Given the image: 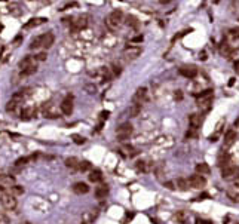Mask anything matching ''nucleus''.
<instances>
[{
	"label": "nucleus",
	"mask_w": 239,
	"mask_h": 224,
	"mask_svg": "<svg viewBox=\"0 0 239 224\" xmlns=\"http://www.w3.org/2000/svg\"><path fill=\"white\" fill-rule=\"evenodd\" d=\"M122 21H123V12L120 9H114L110 15L107 17V19H106V22H107V25L110 28H118Z\"/></svg>",
	"instance_id": "nucleus-1"
},
{
	"label": "nucleus",
	"mask_w": 239,
	"mask_h": 224,
	"mask_svg": "<svg viewBox=\"0 0 239 224\" xmlns=\"http://www.w3.org/2000/svg\"><path fill=\"white\" fill-rule=\"evenodd\" d=\"M116 135H118V140H119V141L128 140L129 137L132 135V125L131 123L120 125L119 128H118V131H116Z\"/></svg>",
	"instance_id": "nucleus-2"
},
{
	"label": "nucleus",
	"mask_w": 239,
	"mask_h": 224,
	"mask_svg": "<svg viewBox=\"0 0 239 224\" xmlns=\"http://www.w3.org/2000/svg\"><path fill=\"white\" fill-rule=\"evenodd\" d=\"M0 203L3 205V208H6V209H14V208L17 206V199H15L14 194L5 191V193H2V196H0Z\"/></svg>",
	"instance_id": "nucleus-3"
},
{
	"label": "nucleus",
	"mask_w": 239,
	"mask_h": 224,
	"mask_svg": "<svg viewBox=\"0 0 239 224\" xmlns=\"http://www.w3.org/2000/svg\"><path fill=\"white\" fill-rule=\"evenodd\" d=\"M187 183L190 187H193V189H202V187H205V184H206V180H205L202 175H192L190 178L187 180Z\"/></svg>",
	"instance_id": "nucleus-4"
},
{
	"label": "nucleus",
	"mask_w": 239,
	"mask_h": 224,
	"mask_svg": "<svg viewBox=\"0 0 239 224\" xmlns=\"http://www.w3.org/2000/svg\"><path fill=\"white\" fill-rule=\"evenodd\" d=\"M70 24H71L70 30H71L73 33H77V31H80L82 28L86 27V24H88V17H79V18H76V21H71Z\"/></svg>",
	"instance_id": "nucleus-5"
},
{
	"label": "nucleus",
	"mask_w": 239,
	"mask_h": 224,
	"mask_svg": "<svg viewBox=\"0 0 239 224\" xmlns=\"http://www.w3.org/2000/svg\"><path fill=\"white\" fill-rule=\"evenodd\" d=\"M18 67H19L21 71H24V70H28V68H31V67H37V61H36L34 57H26L24 59L19 61Z\"/></svg>",
	"instance_id": "nucleus-6"
},
{
	"label": "nucleus",
	"mask_w": 239,
	"mask_h": 224,
	"mask_svg": "<svg viewBox=\"0 0 239 224\" xmlns=\"http://www.w3.org/2000/svg\"><path fill=\"white\" fill-rule=\"evenodd\" d=\"M60 108L66 116H70L73 113V100H71V97H68V98H66V100L62 101Z\"/></svg>",
	"instance_id": "nucleus-7"
},
{
	"label": "nucleus",
	"mask_w": 239,
	"mask_h": 224,
	"mask_svg": "<svg viewBox=\"0 0 239 224\" xmlns=\"http://www.w3.org/2000/svg\"><path fill=\"white\" fill-rule=\"evenodd\" d=\"M137 169L141 172H150L154 169V163L150 160H138L137 162Z\"/></svg>",
	"instance_id": "nucleus-8"
},
{
	"label": "nucleus",
	"mask_w": 239,
	"mask_h": 224,
	"mask_svg": "<svg viewBox=\"0 0 239 224\" xmlns=\"http://www.w3.org/2000/svg\"><path fill=\"white\" fill-rule=\"evenodd\" d=\"M145 100H147V89H145V88L137 89L135 95H134V102H135V104H141V102H144Z\"/></svg>",
	"instance_id": "nucleus-9"
},
{
	"label": "nucleus",
	"mask_w": 239,
	"mask_h": 224,
	"mask_svg": "<svg viewBox=\"0 0 239 224\" xmlns=\"http://www.w3.org/2000/svg\"><path fill=\"white\" fill-rule=\"evenodd\" d=\"M178 73L181 76H184V77H187V79H193L197 74V70L195 67H181Z\"/></svg>",
	"instance_id": "nucleus-10"
},
{
	"label": "nucleus",
	"mask_w": 239,
	"mask_h": 224,
	"mask_svg": "<svg viewBox=\"0 0 239 224\" xmlns=\"http://www.w3.org/2000/svg\"><path fill=\"white\" fill-rule=\"evenodd\" d=\"M141 54V48H132V46H129V48H126L125 49V52H123V55L126 57V58H131V59H134V58H137L138 55Z\"/></svg>",
	"instance_id": "nucleus-11"
},
{
	"label": "nucleus",
	"mask_w": 239,
	"mask_h": 224,
	"mask_svg": "<svg viewBox=\"0 0 239 224\" xmlns=\"http://www.w3.org/2000/svg\"><path fill=\"white\" fill-rule=\"evenodd\" d=\"M73 191L76 194H86L89 191V186L86 183H76L73 186Z\"/></svg>",
	"instance_id": "nucleus-12"
},
{
	"label": "nucleus",
	"mask_w": 239,
	"mask_h": 224,
	"mask_svg": "<svg viewBox=\"0 0 239 224\" xmlns=\"http://www.w3.org/2000/svg\"><path fill=\"white\" fill-rule=\"evenodd\" d=\"M34 114H36V110L33 107H26L21 111V116L19 117H21V120H26L27 122V120H31Z\"/></svg>",
	"instance_id": "nucleus-13"
},
{
	"label": "nucleus",
	"mask_w": 239,
	"mask_h": 224,
	"mask_svg": "<svg viewBox=\"0 0 239 224\" xmlns=\"http://www.w3.org/2000/svg\"><path fill=\"white\" fill-rule=\"evenodd\" d=\"M42 36H43L42 48H45V49H49L52 45H54V40H55L54 34H52V33H45V34H42Z\"/></svg>",
	"instance_id": "nucleus-14"
},
{
	"label": "nucleus",
	"mask_w": 239,
	"mask_h": 224,
	"mask_svg": "<svg viewBox=\"0 0 239 224\" xmlns=\"http://www.w3.org/2000/svg\"><path fill=\"white\" fill-rule=\"evenodd\" d=\"M235 175H236V168L235 166H224L221 169V177L226 178V180H229V178L235 177Z\"/></svg>",
	"instance_id": "nucleus-15"
},
{
	"label": "nucleus",
	"mask_w": 239,
	"mask_h": 224,
	"mask_svg": "<svg viewBox=\"0 0 239 224\" xmlns=\"http://www.w3.org/2000/svg\"><path fill=\"white\" fill-rule=\"evenodd\" d=\"M46 21H48L46 18H31L28 22L24 24V28H33V27H37V25H42Z\"/></svg>",
	"instance_id": "nucleus-16"
},
{
	"label": "nucleus",
	"mask_w": 239,
	"mask_h": 224,
	"mask_svg": "<svg viewBox=\"0 0 239 224\" xmlns=\"http://www.w3.org/2000/svg\"><path fill=\"white\" fill-rule=\"evenodd\" d=\"M189 123L192 126V129H197L201 126V123H202V119H201L199 114H190L189 116Z\"/></svg>",
	"instance_id": "nucleus-17"
},
{
	"label": "nucleus",
	"mask_w": 239,
	"mask_h": 224,
	"mask_svg": "<svg viewBox=\"0 0 239 224\" xmlns=\"http://www.w3.org/2000/svg\"><path fill=\"white\" fill-rule=\"evenodd\" d=\"M107 193H109V187L107 186H100V187L95 189V198L97 199H104L107 196Z\"/></svg>",
	"instance_id": "nucleus-18"
},
{
	"label": "nucleus",
	"mask_w": 239,
	"mask_h": 224,
	"mask_svg": "<svg viewBox=\"0 0 239 224\" xmlns=\"http://www.w3.org/2000/svg\"><path fill=\"white\" fill-rule=\"evenodd\" d=\"M235 140H236V132H235V131H229V132L224 135V146H226V147L232 146V144L235 142Z\"/></svg>",
	"instance_id": "nucleus-19"
},
{
	"label": "nucleus",
	"mask_w": 239,
	"mask_h": 224,
	"mask_svg": "<svg viewBox=\"0 0 239 224\" xmlns=\"http://www.w3.org/2000/svg\"><path fill=\"white\" fill-rule=\"evenodd\" d=\"M66 166L70 168L71 171H79V160L76 158H67L66 159Z\"/></svg>",
	"instance_id": "nucleus-20"
},
{
	"label": "nucleus",
	"mask_w": 239,
	"mask_h": 224,
	"mask_svg": "<svg viewBox=\"0 0 239 224\" xmlns=\"http://www.w3.org/2000/svg\"><path fill=\"white\" fill-rule=\"evenodd\" d=\"M196 172L199 175H202V177H204V175H208L209 172H211V168L206 165V163H197V165H196Z\"/></svg>",
	"instance_id": "nucleus-21"
},
{
	"label": "nucleus",
	"mask_w": 239,
	"mask_h": 224,
	"mask_svg": "<svg viewBox=\"0 0 239 224\" xmlns=\"http://www.w3.org/2000/svg\"><path fill=\"white\" fill-rule=\"evenodd\" d=\"M211 102H213V97L205 98V100H199V107L202 108L204 111H208L211 108Z\"/></svg>",
	"instance_id": "nucleus-22"
},
{
	"label": "nucleus",
	"mask_w": 239,
	"mask_h": 224,
	"mask_svg": "<svg viewBox=\"0 0 239 224\" xmlns=\"http://www.w3.org/2000/svg\"><path fill=\"white\" fill-rule=\"evenodd\" d=\"M175 187L181 191H187V189H189L187 180H184V178H178V180L175 181Z\"/></svg>",
	"instance_id": "nucleus-23"
},
{
	"label": "nucleus",
	"mask_w": 239,
	"mask_h": 224,
	"mask_svg": "<svg viewBox=\"0 0 239 224\" xmlns=\"http://www.w3.org/2000/svg\"><path fill=\"white\" fill-rule=\"evenodd\" d=\"M101 180H102V175L98 169L91 171V174H89V181H92V183H98V181H101Z\"/></svg>",
	"instance_id": "nucleus-24"
},
{
	"label": "nucleus",
	"mask_w": 239,
	"mask_h": 224,
	"mask_svg": "<svg viewBox=\"0 0 239 224\" xmlns=\"http://www.w3.org/2000/svg\"><path fill=\"white\" fill-rule=\"evenodd\" d=\"M42 43H43V36H37L31 40V45H30V49H39L42 48Z\"/></svg>",
	"instance_id": "nucleus-25"
},
{
	"label": "nucleus",
	"mask_w": 239,
	"mask_h": 224,
	"mask_svg": "<svg viewBox=\"0 0 239 224\" xmlns=\"http://www.w3.org/2000/svg\"><path fill=\"white\" fill-rule=\"evenodd\" d=\"M175 218L178 220L180 223L189 224V215H187V212H186V211H178V212L175 214Z\"/></svg>",
	"instance_id": "nucleus-26"
},
{
	"label": "nucleus",
	"mask_w": 239,
	"mask_h": 224,
	"mask_svg": "<svg viewBox=\"0 0 239 224\" xmlns=\"http://www.w3.org/2000/svg\"><path fill=\"white\" fill-rule=\"evenodd\" d=\"M15 178L12 175H0V186L2 184H8V186H14Z\"/></svg>",
	"instance_id": "nucleus-27"
},
{
	"label": "nucleus",
	"mask_w": 239,
	"mask_h": 224,
	"mask_svg": "<svg viewBox=\"0 0 239 224\" xmlns=\"http://www.w3.org/2000/svg\"><path fill=\"white\" fill-rule=\"evenodd\" d=\"M140 111H141V104H132L131 106V108H129V116L131 117H137L138 114H140Z\"/></svg>",
	"instance_id": "nucleus-28"
},
{
	"label": "nucleus",
	"mask_w": 239,
	"mask_h": 224,
	"mask_svg": "<svg viewBox=\"0 0 239 224\" xmlns=\"http://www.w3.org/2000/svg\"><path fill=\"white\" fill-rule=\"evenodd\" d=\"M31 160H36V154H31V156H27V158L18 159L15 163H17L18 166H21V165H26V163H28V162H31Z\"/></svg>",
	"instance_id": "nucleus-29"
},
{
	"label": "nucleus",
	"mask_w": 239,
	"mask_h": 224,
	"mask_svg": "<svg viewBox=\"0 0 239 224\" xmlns=\"http://www.w3.org/2000/svg\"><path fill=\"white\" fill-rule=\"evenodd\" d=\"M8 193L10 194H14V196H18V194H22L24 193V187H21V186H12L10 189H9Z\"/></svg>",
	"instance_id": "nucleus-30"
},
{
	"label": "nucleus",
	"mask_w": 239,
	"mask_h": 224,
	"mask_svg": "<svg viewBox=\"0 0 239 224\" xmlns=\"http://www.w3.org/2000/svg\"><path fill=\"white\" fill-rule=\"evenodd\" d=\"M9 12L12 14V15H21V10H19V5L18 3H10L9 5Z\"/></svg>",
	"instance_id": "nucleus-31"
},
{
	"label": "nucleus",
	"mask_w": 239,
	"mask_h": 224,
	"mask_svg": "<svg viewBox=\"0 0 239 224\" xmlns=\"http://www.w3.org/2000/svg\"><path fill=\"white\" fill-rule=\"evenodd\" d=\"M122 150L126 151V156H129V158H132V156H137V154H138V150L134 149L132 146H125Z\"/></svg>",
	"instance_id": "nucleus-32"
},
{
	"label": "nucleus",
	"mask_w": 239,
	"mask_h": 224,
	"mask_svg": "<svg viewBox=\"0 0 239 224\" xmlns=\"http://www.w3.org/2000/svg\"><path fill=\"white\" fill-rule=\"evenodd\" d=\"M89 169H91V163H89L88 160H82V162H79V171L85 172V171H89Z\"/></svg>",
	"instance_id": "nucleus-33"
},
{
	"label": "nucleus",
	"mask_w": 239,
	"mask_h": 224,
	"mask_svg": "<svg viewBox=\"0 0 239 224\" xmlns=\"http://www.w3.org/2000/svg\"><path fill=\"white\" fill-rule=\"evenodd\" d=\"M197 98H201V100H205V98H209V97H213V89H205L204 92H201V95H196Z\"/></svg>",
	"instance_id": "nucleus-34"
},
{
	"label": "nucleus",
	"mask_w": 239,
	"mask_h": 224,
	"mask_svg": "<svg viewBox=\"0 0 239 224\" xmlns=\"http://www.w3.org/2000/svg\"><path fill=\"white\" fill-rule=\"evenodd\" d=\"M126 24H128V25H131V27H134V28H137V27H138V22H137V18L131 17V15H128V17H126Z\"/></svg>",
	"instance_id": "nucleus-35"
},
{
	"label": "nucleus",
	"mask_w": 239,
	"mask_h": 224,
	"mask_svg": "<svg viewBox=\"0 0 239 224\" xmlns=\"http://www.w3.org/2000/svg\"><path fill=\"white\" fill-rule=\"evenodd\" d=\"M71 138H73V141L76 142V144H83V142H85V138H83L82 135H79V134H74Z\"/></svg>",
	"instance_id": "nucleus-36"
},
{
	"label": "nucleus",
	"mask_w": 239,
	"mask_h": 224,
	"mask_svg": "<svg viewBox=\"0 0 239 224\" xmlns=\"http://www.w3.org/2000/svg\"><path fill=\"white\" fill-rule=\"evenodd\" d=\"M36 70H37V67H31V68H28V70H24V71H21V76H30L36 73Z\"/></svg>",
	"instance_id": "nucleus-37"
},
{
	"label": "nucleus",
	"mask_w": 239,
	"mask_h": 224,
	"mask_svg": "<svg viewBox=\"0 0 239 224\" xmlns=\"http://www.w3.org/2000/svg\"><path fill=\"white\" fill-rule=\"evenodd\" d=\"M85 89L88 91V94H95V92H97V86L91 83V85H86V86H85Z\"/></svg>",
	"instance_id": "nucleus-38"
},
{
	"label": "nucleus",
	"mask_w": 239,
	"mask_h": 224,
	"mask_svg": "<svg viewBox=\"0 0 239 224\" xmlns=\"http://www.w3.org/2000/svg\"><path fill=\"white\" fill-rule=\"evenodd\" d=\"M230 36H232V37H235V39H239V27H236V28H232V30H230Z\"/></svg>",
	"instance_id": "nucleus-39"
},
{
	"label": "nucleus",
	"mask_w": 239,
	"mask_h": 224,
	"mask_svg": "<svg viewBox=\"0 0 239 224\" xmlns=\"http://www.w3.org/2000/svg\"><path fill=\"white\" fill-rule=\"evenodd\" d=\"M36 58V61H45V59L48 58V55H46V52H40L37 57H34Z\"/></svg>",
	"instance_id": "nucleus-40"
},
{
	"label": "nucleus",
	"mask_w": 239,
	"mask_h": 224,
	"mask_svg": "<svg viewBox=\"0 0 239 224\" xmlns=\"http://www.w3.org/2000/svg\"><path fill=\"white\" fill-rule=\"evenodd\" d=\"M120 71H122V70H120L119 66H113V74H114V76H119Z\"/></svg>",
	"instance_id": "nucleus-41"
},
{
	"label": "nucleus",
	"mask_w": 239,
	"mask_h": 224,
	"mask_svg": "<svg viewBox=\"0 0 239 224\" xmlns=\"http://www.w3.org/2000/svg\"><path fill=\"white\" fill-rule=\"evenodd\" d=\"M131 42H134V43H141V42H143V36H141V34H140V36H135V37H132Z\"/></svg>",
	"instance_id": "nucleus-42"
},
{
	"label": "nucleus",
	"mask_w": 239,
	"mask_h": 224,
	"mask_svg": "<svg viewBox=\"0 0 239 224\" xmlns=\"http://www.w3.org/2000/svg\"><path fill=\"white\" fill-rule=\"evenodd\" d=\"M174 186H175V184H174V183H165V187H168L169 190H174V189H175Z\"/></svg>",
	"instance_id": "nucleus-43"
},
{
	"label": "nucleus",
	"mask_w": 239,
	"mask_h": 224,
	"mask_svg": "<svg viewBox=\"0 0 239 224\" xmlns=\"http://www.w3.org/2000/svg\"><path fill=\"white\" fill-rule=\"evenodd\" d=\"M175 98H177V100H183V94H181V91L175 92Z\"/></svg>",
	"instance_id": "nucleus-44"
},
{
	"label": "nucleus",
	"mask_w": 239,
	"mask_h": 224,
	"mask_svg": "<svg viewBox=\"0 0 239 224\" xmlns=\"http://www.w3.org/2000/svg\"><path fill=\"white\" fill-rule=\"evenodd\" d=\"M109 114H110L109 111H102V113H101V119H107V117H109Z\"/></svg>",
	"instance_id": "nucleus-45"
},
{
	"label": "nucleus",
	"mask_w": 239,
	"mask_h": 224,
	"mask_svg": "<svg viewBox=\"0 0 239 224\" xmlns=\"http://www.w3.org/2000/svg\"><path fill=\"white\" fill-rule=\"evenodd\" d=\"M197 224H211V221H205V220H197Z\"/></svg>",
	"instance_id": "nucleus-46"
},
{
	"label": "nucleus",
	"mask_w": 239,
	"mask_h": 224,
	"mask_svg": "<svg viewBox=\"0 0 239 224\" xmlns=\"http://www.w3.org/2000/svg\"><path fill=\"white\" fill-rule=\"evenodd\" d=\"M235 70H236V71L239 73V61H236V62H235Z\"/></svg>",
	"instance_id": "nucleus-47"
},
{
	"label": "nucleus",
	"mask_w": 239,
	"mask_h": 224,
	"mask_svg": "<svg viewBox=\"0 0 239 224\" xmlns=\"http://www.w3.org/2000/svg\"><path fill=\"white\" fill-rule=\"evenodd\" d=\"M233 83H235V79H230V82H229V86H232Z\"/></svg>",
	"instance_id": "nucleus-48"
},
{
	"label": "nucleus",
	"mask_w": 239,
	"mask_h": 224,
	"mask_svg": "<svg viewBox=\"0 0 239 224\" xmlns=\"http://www.w3.org/2000/svg\"><path fill=\"white\" fill-rule=\"evenodd\" d=\"M0 190H3V186H0Z\"/></svg>",
	"instance_id": "nucleus-49"
}]
</instances>
